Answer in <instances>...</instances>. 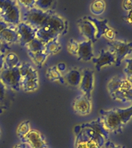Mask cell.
<instances>
[{"mask_svg": "<svg viewBox=\"0 0 132 148\" xmlns=\"http://www.w3.org/2000/svg\"><path fill=\"white\" fill-rule=\"evenodd\" d=\"M79 42H78L77 40H75L74 39H71L68 43V52H69L71 55L73 56H77L78 53V50H79Z\"/></svg>", "mask_w": 132, "mask_h": 148, "instance_id": "31", "label": "cell"}, {"mask_svg": "<svg viewBox=\"0 0 132 148\" xmlns=\"http://www.w3.org/2000/svg\"><path fill=\"white\" fill-rule=\"evenodd\" d=\"M85 17L94 25L96 30H97V35H96L97 40L103 36L105 32L110 28V27L108 26V21L106 19L100 20V19H97L96 17L91 16H85Z\"/></svg>", "mask_w": 132, "mask_h": 148, "instance_id": "18", "label": "cell"}, {"mask_svg": "<svg viewBox=\"0 0 132 148\" xmlns=\"http://www.w3.org/2000/svg\"><path fill=\"white\" fill-rule=\"evenodd\" d=\"M122 8L127 12L132 10V0H123L122 2Z\"/></svg>", "mask_w": 132, "mask_h": 148, "instance_id": "35", "label": "cell"}, {"mask_svg": "<svg viewBox=\"0 0 132 148\" xmlns=\"http://www.w3.org/2000/svg\"><path fill=\"white\" fill-rule=\"evenodd\" d=\"M61 49V45L59 44L58 40H54L45 45V52L48 55H55L58 53Z\"/></svg>", "mask_w": 132, "mask_h": 148, "instance_id": "27", "label": "cell"}, {"mask_svg": "<svg viewBox=\"0 0 132 148\" xmlns=\"http://www.w3.org/2000/svg\"><path fill=\"white\" fill-rule=\"evenodd\" d=\"M126 66L123 69V73L125 74V77L130 80L132 82V56L127 57L124 59Z\"/></svg>", "mask_w": 132, "mask_h": 148, "instance_id": "30", "label": "cell"}, {"mask_svg": "<svg viewBox=\"0 0 132 148\" xmlns=\"http://www.w3.org/2000/svg\"><path fill=\"white\" fill-rule=\"evenodd\" d=\"M95 65V69L97 72H100L102 68L106 66H111L116 64V57L111 50L102 49H101L99 55L92 59Z\"/></svg>", "mask_w": 132, "mask_h": 148, "instance_id": "12", "label": "cell"}, {"mask_svg": "<svg viewBox=\"0 0 132 148\" xmlns=\"http://www.w3.org/2000/svg\"><path fill=\"white\" fill-rule=\"evenodd\" d=\"M116 32L114 30V29H112L111 27H110L106 32H105V34H104V36H103L106 38L109 41H113V40H116Z\"/></svg>", "mask_w": 132, "mask_h": 148, "instance_id": "34", "label": "cell"}, {"mask_svg": "<svg viewBox=\"0 0 132 148\" xmlns=\"http://www.w3.org/2000/svg\"><path fill=\"white\" fill-rule=\"evenodd\" d=\"M92 100L83 94L78 95L72 103V108L74 113L81 116L89 114L92 112Z\"/></svg>", "mask_w": 132, "mask_h": 148, "instance_id": "11", "label": "cell"}, {"mask_svg": "<svg viewBox=\"0 0 132 148\" xmlns=\"http://www.w3.org/2000/svg\"><path fill=\"white\" fill-rule=\"evenodd\" d=\"M19 71H20L21 79L39 78L37 69L27 62L21 63V65L19 66Z\"/></svg>", "mask_w": 132, "mask_h": 148, "instance_id": "20", "label": "cell"}, {"mask_svg": "<svg viewBox=\"0 0 132 148\" xmlns=\"http://www.w3.org/2000/svg\"><path fill=\"white\" fill-rule=\"evenodd\" d=\"M94 71L90 69H83L82 78L79 88L81 94L86 95L90 100H92V94L94 89Z\"/></svg>", "mask_w": 132, "mask_h": 148, "instance_id": "8", "label": "cell"}, {"mask_svg": "<svg viewBox=\"0 0 132 148\" xmlns=\"http://www.w3.org/2000/svg\"><path fill=\"white\" fill-rule=\"evenodd\" d=\"M7 99V87L0 80V104L4 106Z\"/></svg>", "mask_w": 132, "mask_h": 148, "instance_id": "33", "label": "cell"}, {"mask_svg": "<svg viewBox=\"0 0 132 148\" xmlns=\"http://www.w3.org/2000/svg\"><path fill=\"white\" fill-rule=\"evenodd\" d=\"M103 126L109 133H122L124 126L132 118V106L128 108H115L101 110L100 116Z\"/></svg>", "mask_w": 132, "mask_h": 148, "instance_id": "1", "label": "cell"}, {"mask_svg": "<svg viewBox=\"0 0 132 148\" xmlns=\"http://www.w3.org/2000/svg\"><path fill=\"white\" fill-rule=\"evenodd\" d=\"M53 13V11L41 10L36 7L24 10L21 13V21H24L36 30L42 27L48 20L49 16Z\"/></svg>", "mask_w": 132, "mask_h": 148, "instance_id": "5", "label": "cell"}, {"mask_svg": "<svg viewBox=\"0 0 132 148\" xmlns=\"http://www.w3.org/2000/svg\"><path fill=\"white\" fill-rule=\"evenodd\" d=\"M106 10V3L104 0H94L90 5V12L94 16H100Z\"/></svg>", "mask_w": 132, "mask_h": 148, "instance_id": "26", "label": "cell"}, {"mask_svg": "<svg viewBox=\"0 0 132 148\" xmlns=\"http://www.w3.org/2000/svg\"><path fill=\"white\" fill-rule=\"evenodd\" d=\"M64 78L65 84L72 87H79L82 78V70L78 68H73L64 74Z\"/></svg>", "mask_w": 132, "mask_h": 148, "instance_id": "16", "label": "cell"}, {"mask_svg": "<svg viewBox=\"0 0 132 148\" xmlns=\"http://www.w3.org/2000/svg\"><path fill=\"white\" fill-rule=\"evenodd\" d=\"M27 53H28L30 58L32 59V62L35 64V65L37 66V68H41L43 65L45 64V63L46 62L48 57H49V55L45 51L37 52V53L27 52Z\"/></svg>", "mask_w": 132, "mask_h": 148, "instance_id": "24", "label": "cell"}, {"mask_svg": "<svg viewBox=\"0 0 132 148\" xmlns=\"http://www.w3.org/2000/svg\"><path fill=\"white\" fill-rule=\"evenodd\" d=\"M46 148H48V147H46Z\"/></svg>", "mask_w": 132, "mask_h": 148, "instance_id": "45", "label": "cell"}, {"mask_svg": "<svg viewBox=\"0 0 132 148\" xmlns=\"http://www.w3.org/2000/svg\"><path fill=\"white\" fill-rule=\"evenodd\" d=\"M87 138H91L98 143L102 148H105V145L109 139L110 133L106 129L100 117L89 123L77 125Z\"/></svg>", "mask_w": 132, "mask_h": 148, "instance_id": "3", "label": "cell"}, {"mask_svg": "<svg viewBox=\"0 0 132 148\" xmlns=\"http://www.w3.org/2000/svg\"><path fill=\"white\" fill-rule=\"evenodd\" d=\"M59 36V34L53 32L46 27H41L40 29L37 30L36 32V37L38 38L40 40H41L45 45L54 40H58Z\"/></svg>", "mask_w": 132, "mask_h": 148, "instance_id": "19", "label": "cell"}, {"mask_svg": "<svg viewBox=\"0 0 132 148\" xmlns=\"http://www.w3.org/2000/svg\"><path fill=\"white\" fill-rule=\"evenodd\" d=\"M123 20L127 22L128 24H130L131 26H132V10L128 12L126 15L123 16Z\"/></svg>", "mask_w": 132, "mask_h": 148, "instance_id": "38", "label": "cell"}, {"mask_svg": "<svg viewBox=\"0 0 132 148\" xmlns=\"http://www.w3.org/2000/svg\"><path fill=\"white\" fill-rule=\"evenodd\" d=\"M105 148H126L124 146L122 145H116L114 143H112L111 141H107L105 145Z\"/></svg>", "mask_w": 132, "mask_h": 148, "instance_id": "37", "label": "cell"}, {"mask_svg": "<svg viewBox=\"0 0 132 148\" xmlns=\"http://www.w3.org/2000/svg\"><path fill=\"white\" fill-rule=\"evenodd\" d=\"M77 25L82 36L84 37L87 40H91L93 43H95L97 41L96 40L97 30L95 27L85 16L77 21Z\"/></svg>", "mask_w": 132, "mask_h": 148, "instance_id": "13", "label": "cell"}, {"mask_svg": "<svg viewBox=\"0 0 132 148\" xmlns=\"http://www.w3.org/2000/svg\"><path fill=\"white\" fill-rule=\"evenodd\" d=\"M0 80L7 87L14 91L21 90V77L18 68L3 69L0 72Z\"/></svg>", "mask_w": 132, "mask_h": 148, "instance_id": "7", "label": "cell"}, {"mask_svg": "<svg viewBox=\"0 0 132 148\" xmlns=\"http://www.w3.org/2000/svg\"><path fill=\"white\" fill-rule=\"evenodd\" d=\"M46 77L48 78V80H50L51 82H59L60 84L65 85L64 75L62 73H60L58 70H57L55 65L48 68V69L46 70Z\"/></svg>", "mask_w": 132, "mask_h": 148, "instance_id": "22", "label": "cell"}, {"mask_svg": "<svg viewBox=\"0 0 132 148\" xmlns=\"http://www.w3.org/2000/svg\"><path fill=\"white\" fill-rule=\"evenodd\" d=\"M43 27H48L51 31L59 34V36L65 35L68 32L69 29V23L62 16H59L57 14L54 13L49 16L46 24Z\"/></svg>", "mask_w": 132, "mask_h": 148, "instance_id": "9", "label": "cell"}, {"mask_svg": "<svg viewBox=\"0 0 132 148\" xmlns=\"http://www.w3.org/2000/svg\"><path fill=\"white\" fill-rule=\"evenodd\" d=\"M16 30L18 36V43L21 47H25L28 43L36 38L37 30L24 21H21L16 26Z\"/></svg>", "mask_w": 132, "mask_h": 148, "instance_id": "10", "label": "cell"}, {"mask_svg": "<svg viewBox=\"0 0 132 148\" xmlns=\"http://www.w3.org/2000/svg\"><path fill=\"white\" fill-rule=\"evenodd\" d=\"M21 142L26 143L31 148L48 147L44 136L37 130H31Z\"/></svg>", "mask_w": 132, "mask_h": 148, "instance_id": "14", "label": "cell"}, {"mask_svg": "<svg viewBox=\"0 0 132 148\" xmlns=\"http://www.w3.org/2000/svg\"><path fill=\"white\" fill-rule=\"evenodd\" d=\"M4 56H5V53L0 51V72L4 69Z\"/></svg>", "mask_w": 132, "mask_h": 148, "instance_id": "39", "label": "cell"}, {"mask_svg": "<svg viewBox=\"0 0 132 148\" xmlns=\"http://www.w3.org/2000/svg\"><path fill=\"white\" fill-rule=\"evenodd\" d=\"M39 88V78L21 79V89L25 92H33Z\"/></svg>", "mask_w": 132, "mask_h": 148, "instance_id": "23", "label": "cell"}, {"mask_svg": "<svg viewBox=\"0 0 132 148\" xmlns=\"http://www.w3.org/2000/svg\"><path fill=\"white\" fill-rule=\"evenodd\" d=\"M55 4V0H36L35 7L41 10L47 12V11H53Z\"/></svg>", "mask_w": 132, "mask_h": 148, "instance_id": "29", "label": "cell"}, {"mask_svg": "<svg viewBox=\"0 0 132 148\" xmlns=\"http://www.w3.org/2000/svg\"><path fill=\"white\" fill-rule=\"evenodd\" d=\"M36 0H17V4L24 8V10L30 9L35 7Z\"/></svg>", "mask_w": 132, "mask_h": 148, "instance_id": "32", "label": "cell"}, {"mask_svg": "<svg viewBox=\"0 0 132 148\" xmlns=\"http://www.w3.org/2000/svg\"><path fill=\"white\" fill-rule=\"evenodd\" d=\"M4 46H6V45H4L3 43H2V41L0 40V51H2V49H3V48L4 47Z\"/></svg>", "mask_w": 132, "mask_h": 148, "instance_id": "43", "label": "cell"}, {"mask_svg": "<svg viewBox=\"0 0 132 148\" xmlns=\"http://www.w3.org/2000/svg\"><path fill=\"white\" fill-rule=\"evenodd\" d=\"M11 25H9L8 23H7L4 21H3V20H0V33L3 32V30H5L6 28H8V27H10Z\"/></svg>", "mask_w": 132, "mask_h": 148, "instance_id": "40", "label": "cell"}, {"mask_svg": "<svg viewBox=\"0 0 132 148\" xmlns=\"http://www.w3.org/2000/svg\"><path fill=\"white\" fill-rule=\"evenodd\" d=\"M0 40L4 45L18 43V36H17L16 27L10 26L9 27L6 28L5 30H3L0 33Z\"/></svg>", "mask_w": 132, "mask_h": 148, "instance_id": "17", "label": "cell"}, {"mask_svg": "<svg viewBox=\"0 0 132 148\" xmlns=\"http://www.w3.org/2000/svg\"><path fill=\"white\" fill-rule=\"evenodd\" d=\"M0 136H1V129H0Z\"/></svg>", "mask_w": 132, "mask_h": 148, "instance_id": "44", "label": "cell"}, {"mask_svg": "<svg viewBox=\"0 0 132 148\" xmlns=\"http://www.w3.org/2000/svg\"><path fill=\"white\" fill-rule=\"evenodd\" d=\"M25 47L26 48L27 52H30V53H37V52L45 51V44L37 37L35 39H33L32 41L28 43Z\"/></svg>", "mask_w": 132, "mask_h": 148, "instance_id": "25", "label": "cell"}, {"mask_svg": "<svg viewBox=\"0 0 132 148\" xmlns=\"http://www.w3.org/2000/svg\"><path fill=\"white\" fill-rule=\"evenodd\" d=\"M18 55L14 52H9L4 56V69H14L21 65Z\"/></svg>", "mask_w": 132, "mask_h": 148, "instance_id": "21", "label": "cell"}, {"mask_svg": "<svg viewBox=\"0 0 132 148\" xmlns=\"http://www.w3.org/2000/svg\"><path fill=\"white\" fill-rule=\"evenodd\" d=\"M93 44L91 40H85L82 42H79V50L77 53V58L79 61L84 62H89L94 58L93 53Z\"/></svg>", "mask_w": 132, "mask_h": 148, "instance_id": "15", "label": "cell"}, {"mask_svg": "<svg viewBox=\"0 0 132 148\" xmlns=\"http://www.w3.org/2000/svg\"><path fill=\"white\" fill-rule=\"evenodd\" d=\"M12 148H28V146L26 145L25 143H17V145H15L14 147Z\"/></svg>", "mask_w": 132, "mask_h": 148, "instance_id": "41", "label": "cell"}, {"mask_svg": "<svg viewBox=\"0 0 132 148\" xmlns=\"http://www.w3.org/2000/svg\"><path fill=\"white\" fill-rule=\"evenodd\" d=\"M109 49L116 57V66H120L122 61L132 53V42L115 40L107 44Z\"/></svg>", "mask_w": 132, "mask_h": 148, "instance_id": "6", "label": "cell"}, {"mask_svg": "<svg viewBox=\"0 0 132 148\" xmlns=\"http://www.w3.org/2000/svg\"><path fill=\"white\" fill-rule=\"evenodd\" d=\"M31 130H32L31 123H30V121H28V120L21 122L18 125V127L17 128V135L18 138L21 140V142Z\"/></svg>", "mask_w": 132, "mask_h": 148, "instance_id": "28", "label": "cell"}, {"mask_svg": "<svg viewBox=\"0 0 132 148\" xmlns=\"http://www.w3.org/2000/svg\"><path fill=\"white\" fill-rule=\"evenodd\" d=\"M106 87L112 100L121 103L132 102V82L125 77H112Z\"/></svg>", "mask_w": 132, "mask_h": 148, "instance_id": "2", "label": "cell"}, {"mask_svg": "<svg viewBox=\"0 0 132 148\" xmlns=\"http://www.w3.org/2000/svg\"><path fill=\"white\" fill-rule=\"evenodd\" d=\"M6 109V107L3 105H2V104H0V114H2V113H3V111Z\"/></svg>", "mask_w": 132, "mask_h": 148, "instance_id": "42", "label": "cell"}, {"mask_svg": "<svg viewBox=\"0 0 132 148\" xmlns=\"http://www.w3.org/2000/svg\"><path fill=\"white\" fill-rule=\"evenodd\" d=\"M56 69L58 70L59 72L60 73H62L64 75V73L66 72V69H67V65L65 64V63H64V62H60V63H59L56 65Z\"/></svg>", "mask_w": 132, "mask_h": 148, "instance_id": "36", "label": "cell"}, {"mask_svg": "<svg viewBox=\"0 0 132 148\" xmlns=\"http://www.w3.org/2000/svg\"><path fill=\"white\" fill-rule=\"evenodd\" d=\"M0 20L11 26H17L21 21V12L19 6L13 0H1Z\"/></svg>", "mask_w": 132, "mask_h": 148, "instance_id": "4", "label": "cell"}]
</instances>
